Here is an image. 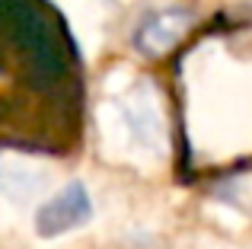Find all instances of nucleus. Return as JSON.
<instances>
[{
    "instance_id": "1",
    "label": "nucleus",
    "mask_w": 252,
    "mask_h": 249,
    "mask_svg": "<svg viewBox=\"0 0 252 249\" xmlns=\"http://www.w3.org/2000/svg\"><path fill=\"white\" fill-rule=\"evenodd\" d=\"M86 218H90V195H86L80 182H74L61 195L45 201V208L38 211V233L42 237H58L64 230H74Z\"/></svg>"
}]
</instances>
